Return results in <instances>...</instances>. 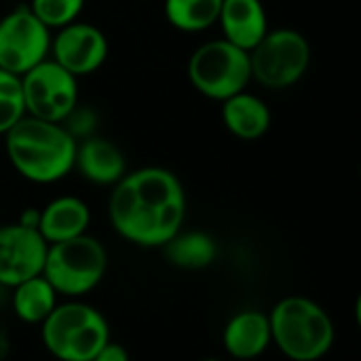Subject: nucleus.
Wrapping results in <instances>:
<instances>
[{"mask_svg":"<svg viewBox=\"0 0 361 361\" xmlns=\"http://www.w3.org/2000/svg\"><path fill=\"white\" fill-rule=\"evenodd\" d=\"M110 222L131 243L165 245L180 233L186 216V197L180 180L161 167L125 173L110 195Z\"/></svg>","mask_w":361,"mask_h":361,"instance_id":"nucleus-1","label":"nucleus"},{"mask_svg":"<svg viewBox=\"0 0 361 361\" xmlns=\"http://www.w3.org/2000/svg\"><path fill=\"white\" fill-rule=\"evenodd\" d=\"M4 135L13 167L30 182L51 184L74 167L76 137L61 123L23 114Z\"/></svg>","mask_w":361,"mask_h":361,"instance_id":"nucleus-2","label":"nucleus"},{"mask_svg":"<svg viewBox=\"0 0 361 361\" xmlns=\"http://www.w3.org/2000/svg\"><path fill=\"white\" fill-rule=\"evenodd\" d=\"M271 338L294 361H315L334 345V324L317 302L305 296L283 298L269 315Z\"/></svg>","mask_w":361,"mask_h":361,"instance_id":"nucleus-3","label":"nucleus"},{"mask_svg":"<svg viewBox=\"0 0 361 361\" xmlns=\"http://www.w3.org/2000/svg\"><path fill=\"white\" fill-rule=\"evenodd\" d=\"M108 341L106 317L85 302L55 305L42 322V343L57 360L95 361Z\"/></svg>","mask_w":361,"mask_h":361,"instance_id":"nucleus-4","label":"nucleus"},{"mask_svg":"<svg viewBox=\"0 0 361 361\" xmlns=\"http://www.w3.org/2000/svg\"><path fill=\"white\" fill-rule=\"evenodd\" d=\"M106 269L108 254L104 245L82 233L72 239L49 243L42 275L57 294L82 296L104 279Z\"/></svg>","mask_w":361,"mask_h":361,"instance_id":"nucleus-5","label":"nucleus"},{"mask_svg":"<svg viewBox=\"0 0 361 361\" xmlns=\"http://www.w3.org/2000/svg\"><path fill=\"white\" fill-rule=\"evenodd\" d=\"M188 78L205 97L222 102L243 91L252 80L250 51L226 38L205 42L190 55Z\"/></svg>","mask_w":361,"mask_h":361,"instance_id":"nucleus-6","label":"nucleus"},{"mask_svg":"<svg viewBox=\"0 0 361 361\" xmlns=\"http://www.w3.org/2000/svg\"><path fill=\"white\" fill-rule=\"evenodd\" d=\"M311 63L309 40L290 27L267 32L262 40L250 49L252 78L269 89H283L302 78Z\"/></svg>","mask_w":361,"mask_h":361,"instance_id":"nucleus-7","label":"nucleus"},{"mask_svg":"<svg viewBox=\"0 0 361 361\" xmlns=\"http://www.w3.org/2000/svg\"><path fill=\"white\" fill-rule=\"evenodd\" d=\"M21 91L25 114L51 123H63L78 104L76 76L55 59H42L21 74Z\"/></svg>","mask_w":361,"mask_h":361,"instance_id":"nucleus-8","label":"nucleus"},{"mask_svg":"<svg viewBox=\"0 0 361 361\" xmlns=\"http://www.w3.org/2000/svg\"><path fill=\"white\" fill-rule=\"evenodd\" d=\"M51 27L30 6H17L0 19V68L17 76L47 59L51 51Z\"/></svg>","mask_w":361,"mask_h":361,"instance_id":"nucleus-9","label":"nucleus"},{"mask_svg":"<svg viewBox=\"0 0 361 361\" xmlns=\"http://www.w3.org/2000/svg\"><path fill=\"white\" fill-rule=\"evenodd\" d=\"M49 243L36 228L8 224L0 228V283L15 288L17 283L40 275Z\"/></svg>","mask_w":361,"mask_h":361,"instance_id":"nucleus-10","label":"nucleus"},{"mask_svg":"<svg viewBox=\"0 0 361 361\" xmlns=\"http://www.w3.org/2000/svg\"><path fill=\"white\" fill-rule=\"evenodd\" d=\"M53 59L74 76H85L102 68L108 57V40L104 32L91 23H66L51 40Z\"/></svg>","mask_w":361,"mask_h":361,"instance_id":"nucleus-11","label":"nucleus"},{"mask_svg":"<svg viewBox=\"0 0 361 361\" xmlns=\"http://www.w3.org/2000/svg\"><path fill=\"white\" fill-rule=\"evenodd\" d=\"M218 21L226 40L245 51L254 49L269 32L262 0H222Z\"/></svg>","mask_w":361,"mask_h":361,"instance_id":"nucleus-12","label":"nucleus"},{"mask_svg":"<svg viewBox=\"0 0 361 361\" xmlns=\"http://www.w3.org/2000/svg\"><path fill=\"white\" fill-rule=\"evenodd\" d=\"M74 167L95 184H116L127 169L118 146L102 137H85L82 144H76Z\"/></svg>","mask_w":361,"mask_h":361,"instance_id":"nucleus-13","label":"nucleus"},{"mask_svg":"<svg viewBox=\"0 0 361 361\" xmlns=\"http://www.w3.org/2000/svg\"><path fill=\"white\" fill-rule=\"evenodd\" d=\"M224 349L237 360H254L271 345L269 317L258 311L237 313L224 328Z\"/></svg>","mask_w":361,"mask_h":361,"instance_id":"nucleus-14","label":"nucleus"},{"mask_svg":"<svg viewBox=\"0 0 361 361\" xmlns=\"http://www.w3.org/2000/svg\"><path fill=\"white\" fill-rule=\"evenodd\" d=\"M222 102V121L239 140H258L269 131L271 110L260 97L239 91Z\"/></svg>","mask_w":361,"mask_h":361,"instance_id":"nucleus-15","label":"nucleus"},{"mask_svg":"<svg viewBox=\"0 0 361 361\" xmlns=\"http://www.w3.org/2000/svg\"><path fill=\"white\" fill-rule=\"evenodd\" d=\"M89 207L80 199L59 197L40 212L38 233L44 237L47 243H55L82 235L89 226Z\"/></svg>","mask_w":361,"mask_h":361,"instance_id":"nucleus-16","label":"nucleus"},{"mask_svg":"<svg viewBox=\"0 0 361 361\" xmlns=\"http://www.w3.org/2000/svg\"><path fill=\"white\" fill-rule=\"evenodd\" d=\"M57 305V292L47 277L34 275L15 286L13 311L25 324H42Z\"/></svg>","mask_w":361,"mask_h":361,"instance_id":"nucleus-17","label":"nucleus"},{"mask_svg":"<svg viewBox=\"0 0 361 361\" xmlns=\"http://www.w3.org/2000/svg\"><path fill=\"white\" fill-rule=\"evenodd\" d=\"M163 247L169 262L180 269H205L216 258V243L205 233H176Z\"/></svg>","mask_w":361,"mask_h":361,"instance_id":"nucleus-18","label":"nucleus"},{"mask_svg":"<svg viewBox=\"0 0 361 361\" xmlns=\"http://www.w3.org/2000/svg\"><path fill=\"white\" fill-rule=\"evenodd\" d=\"M222 0H165L167 21L182 32H203L218 21Z\"/></svg>","mask_w":361,"mask_h":361,"instance_id":"nucleus-19","label":"nucleus"},{"mask_svg":"<svg viewBox=\"0 0 361 361\" xmlns=\"http://www.w3.org/2000/svg\"><path fill=\"white\" fill-rule=\"evenodd\" d=\"M25 114L21 76L0 68V135H4Z\"/></svg>","mask_w":361,"mask_h":361,"instance_id":"nucleus-20","label":"nucleus"},{"mask_svg":"<svg viewBox=\"0 0 361 361\" xmlns=\"http://www.w3.org/2000/svg\"><path fill=\"white\" fill-rule=\"evenodd\" d=\"M82 4L85 0H32L30 8L47 27H61L76 21Z\"/></svg>","mask_w":361,"mask_h":361,"instance_id":"nucleus-21","label":"nucleus"},{"mask_svg":"<svg viewBox=\"0 0 361 361\" xmlns=\"http://www.w3.org/2000/svg\"><path fill=\"white\" fill-rule=\"evenodd\" d=\"M97 116L91 108H80L78 104L74 106V110L63 118V127L74 135V137H89V133L95 129Z\"/></svg>","mask_w":361,"mask_h":361,"instance_id":"nucleus-22","label":"nucleus"},{"mask_svg":"<svg viewBox=\"0 0 361 361\" xmlns=\"http://www.w3.org/2000/svg\"><path fill=\"white\" fill-rule=\"evenodd\" d=\"M129 360V353L125 351V347H121V345H116V343H106L102 349H99V353H97V357L95 361H127Z\"/></svg>","mask_w":361,"mask_h":361,"instance_id":"nucleus-23","label":"nucleus"},{"mask_svg":"<svg viewBox=\"0 0 361 361\" xmlns=\"http://www.w3.org/2000/svg\"><path fill=\"white\" fill-rule=\"evenodd\" d=\"M38 222H40V212L38 209H25L19 218V224L27 226V228H36L38 231Z\"/></svg>","mask_w":361,"mask_h":361,"instance_id":"nucleus-24","label":"nucleus"}]
</instances>
